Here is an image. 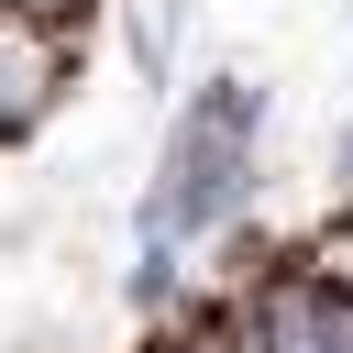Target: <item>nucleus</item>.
I'll list each match as a JSON object with an SVG mask.
<instances>
[{
  "label": "nucleus",
  "mask_w": 353,
  "mask_h": 353,
  "mask_svg": "<svg viewBox=\"0 0 353 353\" xmlns=\"http://www.w3.org/2000/svg\"><path fill=\"white\" fill-rule=\"evenodd\" d=\"M254 132H265V99L243 77H210L176 110V132H165V176L143 199V243H210V232H232L243 199H254Z\"/></svg>",
  "instance_id": "obj_1"
},
{
  "label": "nucleus",
  "mask_w": 353,
  "mask_h": 353,
  "mask_svg": "<svg viewBox=\"0 0 353 353\" xmlns=\"http://www.w3.org/2000/svg\"><path fill=\"white\" fill-rule=\"evenodd\" d=\"M331 165H342V188H353V132H342V154H331Z\"/></svg>",
  "instance_id": "obj_2"
}]
</instances>
